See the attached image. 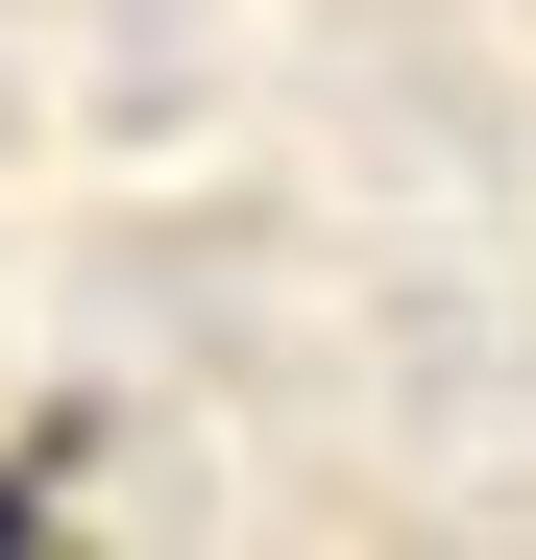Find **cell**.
<instances>
[{
    "label": "cell",
    "mask_w": 536,
    "mask_h": 560,
    "mask_svg": "<svg viewBox=\"0 0 536 560\" xmlns=\"http://www.w3.org/2000/svg\"><path fill=\"white\" fill-rule=\"evenodd\" d=\"M0 560H49V463H0Z\"/></svg>",
    "instance_id": "1"
}]
</instances>
